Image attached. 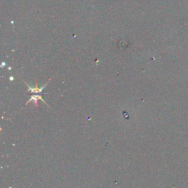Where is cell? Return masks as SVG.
Masks as SVG:
<instances>
[{
	"label": "cell",
	"instance_id": "7a4b0ae2",
	"mask_svg": "<svg viewBox=\"0 0 188 188\" xmlns=\"http://www.w3.org/2000/svg\"><path fill=\"white\" fill-rule=\"evenodd\" d=\"M37 99H41V101H43V103L46 104H47L46 103V102H45L44 100H43V99H42V97H41V96H32L31 97V99H30L29 100V101H28V103H29V102H30V101H34V102H35V104H36V105H37ZM28 103H27V104H28Z\"/></svg>",
	"mask_w": 188,
	"mask_h": 188
},
{
	"label": "cell",
	"instance_id": "6da1fadb",
	"mask_svg": "<svg viewBox=\"0 0 188 188\" xmlns=\"http://www.w3.org/2000/svg\"><path fill=\"white\" fill-rule=\"evenodd\" d=\"M28 87H29V91H30V92H32V93H41V92H42L43 89L44 88L45 85H44V86H43L42 87H39V88H37L36 86H35V87H31L28 85Z\"/></svg>",
	"mask_w": 188,
	"mask_h": 188
}]
</instances>
